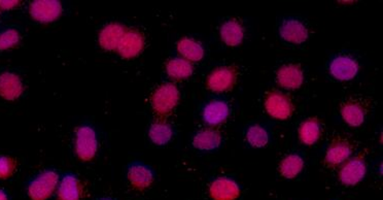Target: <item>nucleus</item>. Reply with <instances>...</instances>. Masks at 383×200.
I'll return each mask as SVG.
<instances>
[{"instance_id":"9b49d317","label":"nucleus","mask_w":383,"mask_h":200,"mask_svg":"<svg viewBox=\"0 0 383 200\" xmlns=\"http://www.w3.org/2000/svg\"><path fill=\"white\" fill-rule=\"evenodd\" d=\"M280 38L286 42L301 44L307 40L309 36L307 26L301 20L296 18L284 19L279 26Z\"/></svg>"},{"instance_id":"7c9ffc66","label":"nucleus","mask_w":383,"mask_h":200,"mask_svg":"<svg viewBox=\"0 0 383 200\" xmlns=\"http://www.w3.org/2000/svg\"><path fill=\"white\" fill-rule=\"evenodd\" d=\"M0 200H10V199H8V193H6V191L2 190V189H0Z\"/></svg>"},{"instance_id":"39448f33","label":"nucleus","mask_w":383,"mask_h":200,"mask_svg":"<svg viewBox=\"0 0 383 200\" xmlns=\"http://www.w3.org/2000/svg\"><path fill=\"white\" fill-rule=\"evenodd\" d=\"M264 106L267 114L276 120H288L294 112L292 99L279 91L267 93L264 99Z\"/></svg>"},{"instance_id":"f257e3e1","label":"nucleus","mask_w":383,"mask_h":200,"mask_svg":"<svg viewBox=\"0 0 383 200\" xmlns=\"http://www.w3.org/2000/svg\"><path fill=\"white\" fill-rule=\"evenodd\" d=\"M181 92L172 83H164L155 89L151 97V106L158 120H163L172 114L179 106Z\"/></svg>"},{"instance_id":"aec40b11","label":"nucleus","mask_w":383,"mask_h":200,"mask_svg":"<svg viewBox=\"0 0 383 200\" xmlns=\"http://www.w3.org/2000/svg\"><path fill=\"white\" fill-rule=\"evenodd\" d=\"M245 27L236 19L225 21L220 28V35L222 42L229 47H237L245 38Z\"/></svg>"},{"instance_id":"cd10ccee","label":"nucleus","mask_w":383,"mask_h":200,"mask_svg":"<svg viewBox=\"0 0 383 200\" xmlns=\"http://www.w3.org/2000/svg\"><path fill=\"white\" fill-rule=\"evenodd\" d=\"M21 42V33L16 28H6L0 33V51L16 48Z\"/></svg>"},{"instance_id":"9d476101","label":"nucleus","mask_w":383,"mask_h":200,"mask_svg":"<svg viewBox=\"0 0 383 200\" xmlns=\"http://www.w3.org/2000/svg\"><path fill=\"white\" fill-rule=\"evenodd\" d=\"M329 72L336 80L350 81L359 72V65L356 59L348 55H339L332 59L329 65Z\"/></svg>"},{"instance_id":"423d86ee","label":"nucleus","mask_w":383,"mask_h":200,"mask_svg":"<svg viewBox=\"0 0 383 200\" xmlns=\"http://www.w3.org/2000/svg\"><path fill=\"white\" fill-rule=\"evenodd\" d=\"M29 14L36 22L49 24L61 17L63 6L58 0H36L29 4Z\"/></svg>"},{"instance_id":"0eeeda50","label":"nucleus","mask_w":383,"mask_h":200,"mask_svg":"<svg viewBox=\"0 0 383 200\" xmlns=\"http://www.w3.org/2000/svg\"><path fill=\"white\" fill-rule=\"evenodd\" d=\"M127 178L130 185L136 190H145L155 181V172L140 161H134L127 167Z\"/></svg>"},{"instance_id":"bb28decb","label":"nucleus","mask_w":383,"mask_h":200,"mask_svg":"<svg viewBox=\"0 0 383 200\" xmlns=\"http://www.w3.org/2000/svg\"><path fill=\"white\" fill-rule=\"evenodd\" d=\"M245 138L248 144L254 148H264L269 142V133L261 125H252L248 127Z\"/></svg>"},{"instance_id":"6ab92c4d","label":"nucleus","mask_w":383,"mask_h":200,"mask_svg":"<svg viewBox=\"0 0 383 200\" xmlns=\"http://www.w3.org/2000/svg\"><path fill=\"white\" fill-rule=\"evenodd\" d=\"M340 112L343 120L352 127L361 126L367 116V110L363 102L354 99L343 102Z\"/></svg>"},{"instance_id":"393cba45","label":"nucleus","mask_w":383,"mask_h":200,"mask_svg":"<svg viewBox=\"0 0 383 200\" xmlns=\"http://www.w3.org/2000/svg\"><path fill=\"white\" fill-rule=\"evenodd\" d=\"M166 72L173 80H186L192 76L194 68L189 61L181 57H177L166 63Z\"/></svg>"},{"instance_id":"a211bd4d","label":"nucleus","mask_w":383,"mask_h":200,"mask_svg":"<svg viewBox=\"0 0 383 200\" xmlns=\"http://www.w3.org/2000/svg\"><path fill=\"white\" fill-rule=\"evenodd\" d=\"M125 33V27L120 23H110L106 25L100 31L99 38H98L100 47L108 52L117 51Z\"/></svg>"},{"instance_id":"f3484780","label":"nucleus","mask_w":383,"mask_h":200,"mask_svg":"<svg viewBox=\"0 0 383 200\" xmlns=\"http://www.w3.org/2000/svg\"><path fill=\"white\" fill-rule=\"evenodd\" d=\"M352 154V146L345 140H334L327 150L325 163L327 167H338L346 162Z\"/></svg>"},{"instance_id":"20e7f679","label":"nucleus","mask_w":383,"mask_h":200,"mask_svg":"<svg viewBox=\"0 0 383 200\" xmlns=\"http://www.w3.org/2000/svg\"><path fill=\"white\" fill-rule=\"evenodd\" d=\"M238 78L236 67H220L213 69L206 78L207 89L215 93L229 92L234 88Z\"/></svg>"},{"instance_id":"c85d7f7f","label":"nucleus","mask_w":383,"mask_h":200,"mask_svg":"<svg viewBox=\"0 0 383 200\" xmlns=\"http://www.w3.org/2000/svg\"><path fill=\"white\" fill-rule=\"evenodd\" d=\"M17 161L10 156L0 155V180H8L16 172Z\"/></svg>"},{"instance_id":"c756f323","label":"nucleus","mask_w":383,"mask_h":200,"mask_svg":"<svg viewBox=\"0 0 383 200\" xmlns=\"http://www.w3.org/2000/svg\"><path fill=\"white\" fill-rule=\"evenodd\" d=\"M20 1H16V0H0V10H10L16 8L19 6Z\"/></svg>"},{"instance_id":"4be33fe9","label":"nucleus","mask_w":383,"mask_h":200,"mask_svg":"<svg viewBox=\"0 0 383 200\" xmlns=\"http://www.w3.org/2000/svg\"><path fill=\"white\" fill-rule=\"evenodd\" d=\"M302 144L312 146L316 144L323 134V124L318 118H308L301 123L298 129Z\"/></svg>"},{"instance_id":"5701e85b","label":"nucleus","mask_w":383,"mask_h":200,"mask_svg":"<svg viewBox=\"0 0 383 200\" xmlns=\"http://www.w3.org/2000/svg\"><path fill=\"white\" fill-rule=\"evenodd\" d=\"M177 51L181 58L189 62H199L204 57V48L200 42L191 38H184L177 42Z\"/></svg>"},{"instance_id":"1a4fd4ad","label":"nucleus","mask_w":383,"mask_h":200,"mask_svg":"<svg viewBox=\"0 0 383 200\" xmlns=\"http://www.w3.org/2000/svg\"><path fill=\"white\" fill-rule=\"evenodd\" d=\"M241 192L238 183L229 176H219L209 186V195L213 200H236Z\"/></svg>"},{"instance_id":"4468645a","label":"nucleus","mask_w":383,"mask_h":200,"mask_svg":"<svg viewBox=\"0 0 383 200\" xmlns=\"http://www.w3.org/2000/svg\"><path fill=\"white\" fill-rule=\"evenodd\" d=\"M82 197V182L76 174L67 172L59 178L57 186L58 200H81Z\"/></svg>"},{"instance_id":"6e6552de","label":"nucleus","mask_w":383,"mask_h":200,"mask_svg":"<svg viewBox=\"0 0 383 200\" xmlns=\"http://www.w3.org/2000/svg\"><path fill=\"white\" fill-rule=\"evenodd\" d=\"M145 46V40L143 34L136 29H130L126 31L122 38L117 52L122 58L133 59L142 53Z\"/></svg>"},{"instance_id":"dca6fc26","label":"nucleus","mask_w":383,"mask_h":200,"mask_svg":"<svg viewBox=\"0 0 383 200\" xmlns=\"http://www.w3.org/2000/svg\"><path fill=\"white\" fill-rule=\"evenodd\" d=\"M276 80L282 88L288 90H296L304 83V72L301 67L296 65H284L278 69Z\"/></svg>"},{"instance_id":"ddd939ff","label":"nucleus","mask_w":383,"mask_h":200,"mask_svg":"<svg viewBox=\"0 0 383 200\" xmlns=\"http://www.w3.org/2000/svg\"><path fill=\"white\" fill-rule=\"evenodd\" d=\"M367 172L365 160L361 157L348 159L339 172V180L345 186H355L365 178Z\"/></svg>"},{"instance_id":"412c9836","label":"nucleus","mask_w":383,"mask_h":200,"mask_svg":"<svg viewBox=\"0 0 383 200\" xmlns=\"http://www.w3.org/2000/svg\"><path fill=\"white\" fill-rule=\"evenodd\" d=\"M222 142V133L213 128L202 129L193 138V146L199 151L217 150Z\"/></svg>"},{"instance_id":"7ed1b4c3","label":"nucleus","mask_w":383,"mask_h":200,"mask_svg":"<svg viewBox=\"0 0 383 200\" xmlns=\"http://www.w3.org/2000/svg\"><path fill=\"white\" fill-rule=\"evenodd\" d=\"M74 151L82 161H91L97 154L98 134L92 125L83 124L74 133Z\"/></svg>"},{"instance_id":"f8f14e48","label":"nucleus","mask_w":383,"mask_h":200,"mask_svg":"<svg viewBox=\"0 0 383 200\" xmlns=\"http://www.w3.org/2000/svg\"><path fill=\"white\" fill-rule=\"evenodd\" d=\"M24 92V83L20 76L12 72L0 74V97L6 101L20 99Z\"/></svg>"},{"instance_id":"b1692460","label":"nucleus","mask_w":383,"mask_h":200,"mask_svg":"<svg viewBox=\"0 0 383 200\" xmlns=\"http://www.w3.org/2000/svg\"><path fill=\"white\" fill-rule=\"evenodd\" d=\"M172 126L166 121L158 120L151 125L149 129V138L154 144L165 146L168 144L173 138Z\"/></svg>"},{"instance_id":"2f4dec72","label":"nucleus","mask_w":383,"mask_h":200,"mask_svg":"<svg viewBox=\"0 0 383 200\" xmlns=\"http://www.w3.org/2000/svg\"><path fill=\"white\" fill-rule=\"evenodd\" d=\"M99 200H113V199H110V197H104V199H101Z\"/></svg>"},{"instance_id":"a878e982","label":"nucleus","mask_w":383,"mask_h":200,"mask_svg":"<svg viewBox=\"0 0 383 200\" xmlns=\"http://www.w3.org/2000/svg\"><path fill=\"white\" fill-rule=\"evenodd\" d=\"M303 167V157L296 153H293L282 159L279 165V172L284 178H294L300 174Z\"/></svg>"},{"instance_id":"2eb2a0df","label":"nucleus","mask_w":383,"mask_h":200,"mask_svg":"<svg viewBox=\"0 0 383 200\" xmlns=\"http://www.w3.org/2000/svg\"><path fill=\"white\" fill-rule=\"evenodd\" d=\"M230 116V106L222 100L207 102L202 110L203 121L209 126L222 124Z\"/></svg>"},{"instance_id":"f03ea898","label":"nucleus","mask_w":383,"mask_h":200,"mask_svg":"<svg viewBox=\"0 0 383 200\" xmlns=\"http://www.w3.org/2000/svg\"><path fill=\"white\" fill-rule=\"evenodd\" d=\"M59 174L54 169H46L30 180L27 194L31 200H48L57 190Z\"/></svg>"}]
</instances>
